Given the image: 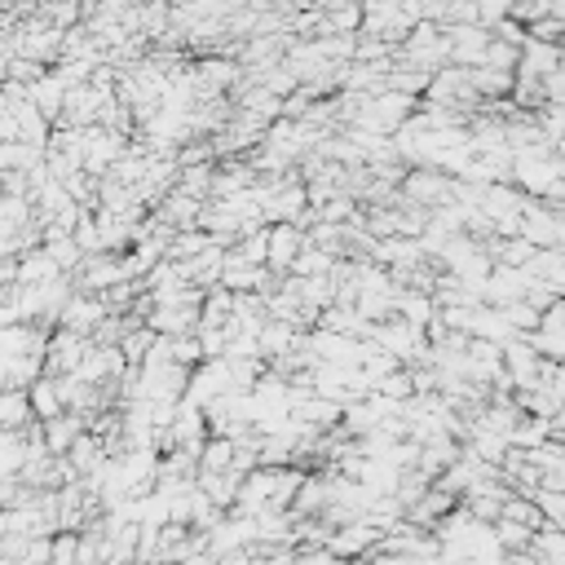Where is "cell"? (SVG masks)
<instances>
[{
  "label": "cell",
  "instance_id": "1",
  "mask_svg": "<svg viewBox=\"0 0 565 565\" xmlns=\"http://www.w3.org/2000/svg\"><path fill=\"white\" fill-rule=\"evenodd\" d=\"M269 243H274V260H291L296 256V230H274Z\"/></svg>",
  "mask_w": 565,
  "mask_h": 565
}]
</instances>
